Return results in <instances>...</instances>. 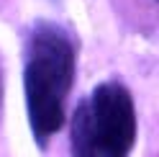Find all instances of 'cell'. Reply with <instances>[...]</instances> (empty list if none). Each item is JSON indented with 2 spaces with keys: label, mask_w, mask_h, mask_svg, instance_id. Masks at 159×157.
Segmentation results:
<instances>
[{
  "label": "cell",
  "mask_w": 159,
  "mask_h": 157,
  "mask_svg": "<svg viewBox=\"0 0 159 157\" xmlns=\"http://www.w3.org/2000/svg\"><path fill=\"white\" fill-rule=\"evenodd\" d=\"M77 49L67 28L52 21H39L26 39L23 90L34 139L46 147L64 126V103L75 83Z\"/></svg>",
  "instance_id": "6da1fadb"
},
{
  "label": "cell",
  "mask_w": 159,
  "mask_h": 157,
  "mask_svg": "<svg viewBox=\"0 0 159 157\" xmlns=\"http://www.w3.org/2000/svg\"><path fill=\"white\" fill-rule=\"evenodd\" d=\"M136 139V108L128 88L105 80L82 98L69 124L72 157H128Z\"/></svg>",
  "instance_id": "7a4b0ae2"
},
{
  "label": "cell",
  "mask_w": 159,
  "mask_h": 157,
  "mask_svg": "<svg viewBox=\"0 0 159 157\" xmlns=\"http://www.w3.org/2000/svg\"><path fill=\"white\" fill-rule=\"evenodd\" d=\"M3 80H5V72H3V62H0V119H3V95H5Z\"/></svg>",
  "instance_id": "3957f363"
}]
</instances>
